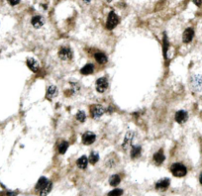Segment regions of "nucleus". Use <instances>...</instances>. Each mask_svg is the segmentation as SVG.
I'll return each mask as SVG.
<instances>
[{"mask_svg": "<svg viewBox=\"0 0 202 196\" xmlns=\"http://www.w3.org/2000/svg\"><path fill=\"white\" fill-rule=\"evenodd\" d=\"M98 160H99V155H98L96 151H93V153H91L90 155H89L88 162L90 163L91 164H95Z\"/></svg>", "mask_w": 202, "mask_h": 196, "instance_id": "22", "label": "nucleus"}, {"mask_svg": "<svg viewBox=\"0 0 202 196\" xmlns=\"http://www.w3.org/2000/svg\"><path fill=\"white\" fill-rule=\"evenodd\" d=\"M27 66H28L33 73H37L39 70V62L35 59H33V57H30V59L27 60Z\"/></svg>", "mask_w": 202, "mask_h": 196, "instance_id": "13", "label": "nucleus"}, {"mask_svg": "<svg viewBox=\"0 0 202 196\" xmlns=\"http://www.w3.org/2000/svg\"><path fill=\"white\" fill-rule=\"evenodd\" d=\"M170 181L168 178H163V179L159 180L156 183V189L158 190H165L168 189V187L169 186Z\"/></svg>", "mask_w": 202, "mask_h": 196, "instance_id": "10", "label": "nucleus"}, {"mask_svg": "<svg viewBox=\"0 0 202 196\" xmlns=\"http://www.w3.org/2000/svg\"><path fill=\"white\" fill-rule=\"evenodd\" d=\"M119 23V18L118 16L116 15V13L111 11L109 14H108V18H107V22H106V27L107 29L112 30L114 29L116 26L118 25Z\"/></svg>", "mask_w": 202, "mask_h": 196, "instance_id": "2", "label": "nucleus"}, {"mask_svg": "<svg viewBox=\"0 0 202 196\" xmlns=\"http://www.w3.org/2000/svg\"><path fill=\"white\" fill-rule=\"evenodd\" d=\"M107 1H108V2H111V1H112V0H107Z\"/></svg>", "mask_w": 202, "mask_h": 196, "instance_id": "32", "label": "nucleus"}, {"mask_svg": "<svg viewBox=\"0 0 202 196\" xmlns=\"http://www.w3.org/2000/svg\"><path fill=\"white\" fill-rule=\"evenodd\" d=\"M176 121L179 124H182L186 122V120L188 118V115H187V112L184 110H179L176 113Z\"/></svg>", "mask_w": 202, "mask_h": 196, "instance_id": "9", "label": "nucleus"}, {"mask_svg": "<svg viewBox=\"0 0 202 196\" xmlns=\"http://www.w3.org/2000/svg\"><path fill=\"white\" fill-rule=\"evenodd\" d=\"M83 1H84V2H86V3H89V2L91 1V0H83Z\"/></svg>", "mask_w": 202, "mask_h": 196, "instance_id": "31", "label": "nucleus"}, {"mask_svg": "<svg viewBox=\"0 0 202 196\" xmlns=\"http://www.w3.org/2000/svg\"><path fill=\"white\" fill-rule=\"evenodd\" d=\"M170 171L172 172V174L176 177H183L186 175L187 173V169L185 166H183L182 163H173L172 167H170Z\"/></svg>", "mask_w": 202, "mask_h": 196, "instance_id": "1", "label": "nucleus"}, {"mask_svg": "<svg viewBox=\"0 0 202 196\" xmlns=\"http://www.w3.org/2000/svg\"><path fill=\"white\" fill-rule=\"evenodd\" d=\"M48 182H49V180L47 179L46 177H41V178H40V179L38 180L37 184H36V186H35V188L40 191V190H41L45 185H46V184L48 183Z\"/></svg>", "mask_w": 202, "mask_h": 196, "instance_id": "20", "label": "nucleus"}, {"mask_svg": "<svg viewBox=\"0 0 202 196\" xmlns=\"http://www.w3.org/2000/svg\"><path fill=\"white\" fill-rule=\"evenodd\" d=\"M7 1H8L9 4H10V5L15 6V5H17V4H19V3H20L21 0H7Z\"/></svg>", "mask_w": 202, "mask_h": 196, "instance_id": "28", "label": "nucleus"}, {"mask_svg": "<svg viewBox=\"0 0 202 196\" xmlns=\"http://www.w3.org/2000/svg\"><path fill=\"white\" fill-rule=\"evenodd\" d=\"M67 149H69V143L65 142V141L61 142L60 144V146H59V153L61 155H64L67 151Z\"/></svg>", "mask_w": 202, "mask_h": 196, "instance_id": "24", "label": "nucleus"}, {"mask_svg": "<svg viewBox=\"0 0 202 196\" xmlns=\"http://www.w3.org/2000/svg\"><path fill=\"white\" fill-rule=\"evenodd\" d=\"M199 181H200V183H201V185H202V173L200 174V177H199Z\"/></svg>", "mask_w": 202, "mask_h": 196, "instance_id": "30", "label": "nucleus"}, {"mask_svg": "<svg viewBox=\"0 0 202 196\" xmlns=\"http://www.w3.org/2000/svg\"><path fill=\"white\" fill-rule=\"evenodd\" d=\"M192 85L193 87H200L202 85V76H199V75H195L192 78Z\"/></svg>", "mask_w": 202, "mask_h": 196, "instance_id": "23", "label": "nucleus"}, {"mask_svg": "<svg viewBox=\"0 0 202 196\" xmlns=\"http://www.w3.org/2000/svg\"><path fill=\"white\" fill-rule=\"evenodd\" d=\"M76 120L79 122H81V123L86 120V115H85L83 111H79V112H77V114H76Z\"/></svg>", "mask_w": 202, "mask_h": 196, "instance_id": "26", "label": "nucleus"}, {"mask_svg": "<svg viewBox=\"0 0 202 196\" xmlns=\"http://www.w3.org/2000/svg\"><path fill=\"white\" fill-rule=\"evenodd\" d=\"M94 59H95L96 61L100 65L106 64L107 62V57L103 53H96L95 55H94Z\"/></svg>", "mask_w": 202, "mask_h": 196, "instance_id": "17", "label": "nucleus"}, {"mask_svg": "<svg viewBox=\"0 0 202 196\" xmlns=\"http://www.w3.org/2000/svg\"><path fill=\"white\" fill-rule=\"evenodd\" d=\"M57 95V88L55 85H51L49 86V88L47 89V93H46V96L49 100L53 99Z\"/></svg>", "mask_w": 202, "mask_h": 196, "instance_id": "14", "label": "nucleus"}, {"mask_svg": "<svg viewBox=\"0 0 202 196\" xmlns=\"http://www.w3.org/2000/svg\"><path fill=\"white\" fill-rule=\"evenodd\" d=\"M94 70V66L92 64H87L85 65L83 68L80 69V73H81V74L83 75H88V74H91L93 73Z\"/></svg>", "mask_w": 202, "mask_h": 196, "instance_id": "15", "label": "nucleus"}, {"mask_svg": "<svg viewBox=\"0 0 202 196\" xmlns=\"http://www.w3.org/2000/svg\"><path fill=\"white\" fill-rule=\"evenodd\" d=\"M164 159H165V157L164 155L163 150H160L159 151H156V153L154 155V162L156 166H160V164L164 162Z\"/></svg>", "mask_w": 202, "mask_h": 196, "instance_id": "11", "label": "nucleus"}, {"mask_svg": "<svg viewBox=\"0 0 202 196\" xmlns=\"http://www.w3.org/2000/svg\"><path fill=\"white\" fill-rule=\"evenodd\" d=\"M192 1H193V3L196 6H200L202 3V0H192Z\"/></svg>", "mask_w": 202, "mask_h": 196, "instance_id": "29", "label": "nucleus"}, {"mask_svg": "<svg viewBox=\"0 0 202 196\" xmlns=\"http://www.w3.org/2000/svg\"><path fill=\"white\" fill-rule=\"evenodd\" d=\"M194 37V31L191 28H187L182 35V41L184 43H190Z\"/></svg>", "mask_w": 202, "mask_h": 196, "instance_id": "8", "label": "nucleus"}, {"mask_svg": "<svg viewBox=\"0 0 202 196\" xmlns=\"http://www.w3.org/2000/svg\"><path fill=\"white\" fill-rule=\"evenodd\" d=\"M134 138H135V133L134 132L130 131V132H128L126 134V136H125V138H124L123 145H122V148L124 150H128L130 148V146H131L132 142L134 140Z\"/></svg>", "mask_w": 202, "mask_h": 196, "instance_id": "5", "label": "nucleus"}, {"mask_svg": "<svg viewBox=\"0 0 202 196\" xmlns=\"http://www.w3.org/2000/svg\"><path fill=\"white\" fill-rule=\"evenodd\" d=\"M96 136L95 134L92 132H85L82 135V143L84 145H91L93 144V142L95 141Z\"/></svg>", "mask_w": 202, "mask_h": 196, "instance_id": "6", "label": "nucleus"}, {"mask_svg": "<svg viewBox=\"0 0 202 196\" xmlns=\"http://www.w3.org/2000/svg\"><path fill=\"white\" fill-rule=\"evenodd\" d=\"M90 114H91L92 118L98 119V118H100L103 114H104V109H103L102 107L99 106V105H94L90 108Z\"/></svg>", "mask_w": 202, "mask_h": 196, "instance_id": "7", "label": "nucleus"}, {"mask_svg": "<svg viewBox=\"0 0 202 196\" xmlns=\"http://www.w3.org/2000/svg\"><path fill=\"white\" fill-rule=\"evenodd\" d=\"M122 194H123V190L122 189L116 188V189H113L112 191H110L107 196H122Z\"/></svg>", "mask_w": 202, "mask_h": 196, "instance_id": "27", "label": "nucleus"}, {"mask_svg": "<svg viewBox=\"0 0 202 196\" xmlns=\"http://www.w3.org/2000/svg\"><path fill=\"white\" fill-rule=\"evenodd\" d=\"M168 41L167 38V35H164V57L167 59L168 57Z\"/></svg>", "mask_w": 202, "mask_h": 196, "instance_id": "25", "label": "nucleus"}, {"mask_svg": "<svg viewBox=\"0 0 202 196\" xmlns=\"http://www.w3.org/2000/svg\"><path fill=\"white\" fill-rule=\"evenodd\" d=\"M121 181V178L118 174H113L109 178V183L111 186H117Z\"/></svg>", "mask_w": 202, "mask_h": 196, "instance_id": "21", "label": "nucleus"}, {"mask_svg": "<svg viewBox=\"0 0 202 196\" xmlns=\"http://www.w3.org/2000/svg\"><path fill=\"white\" fill-rule=\"evenodd\" d=\"M59 57L62 61H69L71 60V57H73V52H71L69 48L62 47L59 51Z\"/></svg>", "mask_w": 202, "mask_h": 196, "instance_id": "3", "label": "nucleus"}, {"mask_svg": "<svg viewBox=\"0 0 202 196\" xmlns=\"http://www.w3.org/2000/svg\"><path fill=\"white\" fill-rule=\"evenodd\" d=\"M108 88V80L105 77L98 78L96 81V90L99 93H103Z\"/></svg>", "mask_w": 202, "mask_h": 196, "instance_id": "4", "label": "nucleus"}, {"mask_svg": "<svg viewBox=\"0 0 202 196\" xmlns=\"http://www.w3.org/2000/svg\"><path fill=\"white\" fill-rule=\"evenodd\" d=\"M31 23H32L33 27L36 29H39L41 28V27L45 24V20L42 16H34L32 18V21H31Z\"/></svg>", "mask_w": 202, "mask_h": 196, "instance_id": "12", "label": "nucleus"}, {"mask_svg": "<svg viewBox=\"0 0 202 196\" xmlns=\"http://www.w3.org/2000/svg\"><path fill=\"white\" fill-rule=\"evenodd\" d=\"M87 163H88V159L85 157V155H82V157H80L78 159H77V167L80 168V169H85L87 167Z\"/></svg>", "mask_w": 202, "mask_h": 196, "instance_id": "16", "label": "nucleus"}, {"mask_svg": "<svg viewBox=\"0 0 202 196\" xmlns=\"http://www.w3.org/2000/svg\"><path fill=\"white\" fill-rule=\"evenodd\" d=\"M142 148L140 146H134L131 150V158L132 159H137L141 155Z\"/></svg>", "mask_w": 202, "mask_h": 196, "instance_id": "19", "label": "nucleus"}, {"mask_svg": "<svg viewBox=\"0 0 202 196\" xmlns=\"http://www.w3.org/2000/svg\"><path fill=\"white\" fill-rule=\"evenodd\" d=\"M52 187H53L52 182H51V181H49L48 183H47L46 185H45L41 190H40V196H47L49 193L51 192Z\"/></svg>", "mask_w": 202, "mask_h": 196, "instance_id": "18", "label": "nucleus"}]
</instances>
